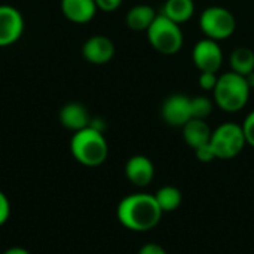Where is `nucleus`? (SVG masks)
<instances>
[{"instance_id":"27","label":"nucleus","mask_w":254,"mask_h":254,"mask_svg":"<svg viewBox=\"0 0 254 254\" xmlns=\"http://www.w3.org/2000/svg\"><path fill=\"white\" fill-rule=\"evenodd\" d=\"M246 80H247V83H249V86L253 89L254 88V71H252L250 74H247L246 76Z\"/></svg>"},{"instance_id":"18","label":"nucleus","mask_w":254,"mask_h":254,"mask_svg":"<svg viewBox=\"0 0 254 254\" xmlns=\"http://www.w3.org/2000/svg\"><path fill=\"white\" fill-rule=\"evenodd\" d=\"M155 199L161 207L162 213H170V211H176L182 205L183 195L180 189L174 186H164L155 193Z\"/></svg>"},{"instance_id":"7","label":"nucleus","mask_w":254,"mask_h":254,"mask_svg":"<svg viewBox=\"0 0 254 254\" xmlns=\"http://www.w3.org/2000/svg\"><path fill=\"white\" fill-rule=\"evenodd\" d=\"M192 61L199 71L217 73L223 64V51L220 42L204 37L198 40L192 49Z\"/></svg>"},{"instance_id":"12","label":"nucleus","mask_w":254,"mask_h":254,"mask_svg":"<svg viewBox=\"0 0 254 254\" xmlns=\"http://www.w3.org/2000/svg\"><path fill=\"white\" fill-rule=\"evenodd\" d=\"M60 122L65 129L76 132L91 125V115L83 104L71 101L60 110Z\"/></svg>"},{"instance_id":"20","label":"nucleus","mask_w":254,"mask_h":254,"mask_svg":"<svg viewBox=\"0 0 254 254\" xmlns=\"http://www.w3.org/2000/svg\"><path fill=\"white\" fill-rule=\"evenodd\" d=\"M217 80H219V73L201 71V73H199L198 83H199V88H201L202 91H210V92H213L214 88H216Z\"/></svg>"},{"instance_id":"4","label":"nucleus","mask_w":254,"mask_h":254,"mask_svg":"<svg viewBox=\"0 0 254 254\" xmlns=\"http://www.w3.org/2000/svg\"><path fill=\"white\" fill-rule=\"evenodd\" d=\"M150 46L162 55L177 54L185 43L182 25L171 21L162 13H158L152 25L146 31Z\"/></svg>"},{"instance_id":"3","label":"nucleus","mask_w":254,"mask_h":254,"mask_svg":"<svg viewBox=\"0 0 254 254\" xmlns=\"http://www.w3.org/2000/svg\"><path fill=\"white\" fill-rule=\"evenodd\" d=\"M252 88L249 86L246 76L234 71L219 74V80L213 91L214 104L228 113H237L243 110L250 98Z\"/></svg>"},{"instance_id":"6","label":"nucleus","mask_w":254,"mask_h":254,"mask_svg":"<svg viewBox=\"0 0 254 254\" xmlns=\"http://www.w3.org/2000/svg\"><path fill=\"white\" fill-rule=\"evenodd\" d=\"M210 144L217 159H232L243 152L247 141L241 125L225 122L213 131Z\"/></svg>"},{"instance_id":"26","label":"nucleus","mask_w":254,"mask_h":254,"mask_svg":"<svg viewBox=\"0 0 254 254\" xmlns=\"http://www.w3.org/2000/svg\"><path fill=\"white\" fill-rule=\"evenodd\" d=\"M3 254H31L28 250H25V249H22V247H10V249H7L6 252Z\"/></svg>"},{"instance_id":"10","label":"nucleus","mask_w":254,"mask_h":254,"mask_svg":"<svg viewBox=\"0 0 254 254\" xmlns=\"http://www.w3.org/2000/svg\"><path fill=\"white\" fill-rule=\"evenodd\" d=\"M82 55L94 65L107 64L115 57V43L104 34L91 36L82 46Z\"/></svg>"},{"instance_id":"19","label":"nucleus","mask_w":254,"mask_h":254,"mask_svg":"<svg viewBox=\"0 0 254 254\" xmlns=\"http://www.w3.org/2000/svg\"><path fill=\"white\" fill-rule=\"evenodd\" d=\"M192 104V116L193 119H207L214 109V100L205 97V95H199V97H193L190 100Z\"/></svg>"},{"instance_id":"24","label":"nucleus","mask_w":254,"mask_h":254,"mask_svg":"<svg viewBox=\"0 0 254 254\" xmlns=\"http://www.w3.org/2000/svg\"><path fill=\"white\" fill-rule=\"evenodd\" d=\"M95 4L103 12H113L122 4V0H95Z\"/></svg>"},{"instance_id":"15","label":"nucleus","mask_w":254,"mask_h":254,"mask_svg":"<svg viewBox=\"0 0 254 254\" xmlns=\"http://www.w3.org/2000/svg\"><path fill=\"white\" fill-rule=\"evenodd\" d=\"M158 13L155 9L149 4H135L132 6L125 16V22L128 28L132 31H147V28L152 25Z\"/></svg>"},{"instance_id":"9","label":"nucleus","mask_w":254,"mask_h":254,"mask_svg":"<svg viewBox=\"0 0 254 254\" xmlns=\"http://www.w3.org/2000/svg\"><path fill=\"white\" fill-rule=\"evenodd\" d=\"M24 33L21 12L9 4H0V48L13 45Z\"/></svg>"},{"instance_id":"23","label":"nucleus","mask_w":254,"mask_h":254,"mask_svg":"<svg viewBox=\"0 0 254 254\" xmlns=\"http://www.w3.org/2000/svg\"><path fill=\"white\" fill-rule=\"evenodd\" d=\"M10 216V202L7 196L0 190V226H3Z\"/></svg>"},{"instance_id":"13","label":"nucleus","mask_w":254,"mask_h":254,"mask_svg":"<svg viewBox=\"0 0 254 254\" xmlns=\"http://www.w3.org/2000/svg\"><path fill=\"white\" fill-rule=\"evenodd\" d=\"M61 10L68 21L86 24L95 16L98 7L95 0H61Z\"/></svg>"},{"instance_id":"11","label":"nucleus","mask_w":254,"mask_h":254,"mask_svg":"<svg viewBox=\"0 0 254 254\" xmlns=\"http://www.w3.org/2000/svg\"><path fill=\"white\" fill-rule=\"evenodd\" d=\"M127 179L137 188H146L155 177L153 162L144 155H134L125 164Z\"/></svg>"},{"instance_id":"16","label":"nucleus","mask_w":254,"mask_h":254,"mask_svg":"<svg viewBox=\"0 0 254 254\" xmlns=\"http://www.w3.org/2000/svg\"><path fill=\"white\" fill-rule=\"evenodd\" d=\"M161 13L182 25L193 16L195 1L193 0H165Z\"/></svg>"},{"instance_id":"17","label":"nucleus","mask_w":254,"mask_h":254,"mask_svg":"<svg viewBox=\"0 0 254 254\" xmlns=\"http://www.w3.org/2000/svg\"><path fill=\"white\" fill-rule=\"evenodd\" d=\"M231 71L247 76L254 71V51L249 46H237L229 57Z\"/></svg>"},{"instance_id":"21","label":"nucleus","mask_w":254,"mask_h":254,"mask_svg":"<svg viewBox=\"0 0 254 254\" xmlns=\"http://www.w3.org/2000/svg\"><path fill=\"white\" fill-rule=\"evenodd\" d=\"M241 127H243V131H244V137H246L247 144L254 147V110L250 112L246 116V119H244V122H243Z\"/></svg>"},{"instance_id":"25","label":"nucleus","mask_w":254,"mask_h":254,"mask_svg":"<svg viewBox=\"0 0 254 254\" xmlns=\"http://www.w3.org/2000/svg\"><path fill=\"white\" fill-rule=\"evenodd\" d=\"M138 254H167V252L159 246V244H155V243H149V244H144Z\"/></svg>"},{"instance_id":"22","label":"nucleus","mask_w":254,"mask_h":254,"mask_svg":"<svg viewBox=\"0 0 254 254\" xmlns=\"http://www.w3.org/2000/svg\"><path fill=\"white\" fill-rule=\"evenodd\" d=\"M195 155H196V158H198L201 162H211V161L217 159V158H216V153H214V150H213V147H211L210 143H207V144H204V146L195 149Z\"/></svg>"},{"instance_id":"5","label":"nucleus","mask_w":254,"mask_h":254,"mask_svg":"<svg viewBox=\"0 0 254 254\" xmlns=\"http://www.w3.org/2000/svg\"><path fill=\"white\" fill-rule=\"evenodd\" d=\"M199 28L205 37L222 42L235 33L237 19L229 9L223 6H210L199 15Z\"/></svg>"},{"instance_id":"14","label":"nucleus","mask_w":254,"mask_h":254,"mask_svg":"<svg viewBox=\"0 0 254 254\" xmlns=\"http://www.w3.org/2000/svg\"><path fill=\"white\" fill-rule=\"evenodd\" d=\"M183 138L189 147L193 150L210 143L211 140V128L205 119H190L183 128Z\"/></svg>"},{"instance_id":"2","label":"nucleus","mask_w":254,"mask_h":254,"mask_svg":"<svg viewBox=\"0 0 254 254\" xmlns=\"http://www.w3.org/2000/svg\"><path fill=\"white\" fill-rule=\"evenodd\" d=\"M70 152L79 164L85 167H98L107 159L109 146L103 131H98L89 125L73 132L70 140Z\"/></svg>"},{"instance_id":"8","label":"nucleus","mask_w":254,"mask_h":254,"mask_svg":"<svg viewBox=\"0 0 254 254\" xmlns=\"http://www.w3.org/2000/svg\"><path fill=\"white\" fill-rule=\"evenodd\" d=\"M190 97L185 94H173L165 98L161 107V116L164 122L174 128H183L192 116V104Z\"/></svg>"},{"instance_id":"1","label":"nucleus","mask_w":254,"mask_h":254,"mask_svg":"<svg viewBox=\"0 0 254 254\" xmlns=\"http://www.w3.org/2000/svg\"><path fill=\"white\" fill-rule=\"evenodd\" d=\"M118 220L122 226L134 232H146L153 229L162 217V210L158 205L155 195L132 193L125 196L116 210Z\"/></svg>"}]
</instances>
